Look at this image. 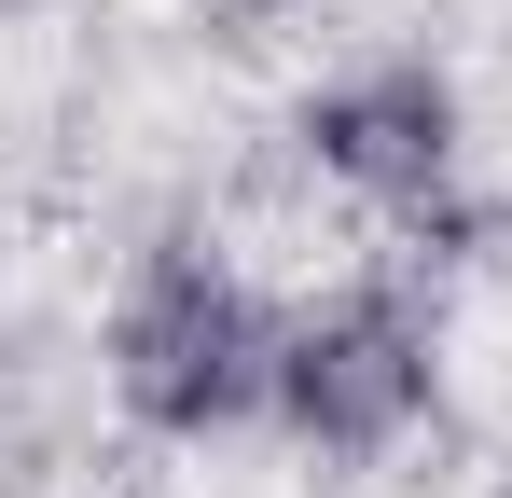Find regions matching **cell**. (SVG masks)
I'll return each instance as SVG.
<instances>
[{
  "mask_svg": "<svg viewBox=\"0 0 512 498\" xmlns=\"http://www.w3.org/2000/svg\"><path fill=\"white\" fill-rule=\"evenodd\" d=\"M111 388L153 429H236L250 402H277V332H263V305L236 277H208L194 249H167L125 291V319H111Z\"/></svg>",
  "mask_w": 512,
  "mask_h": 498,
  "instance_id": "1",
  "label": "cell"
},
{
  "mask_svg": "<svg viewBox=\"0 0 512 498\" xmlns=\"http://www.w3.org/2000/svg\"><path fill=\"white\" fill-rule=\"evenodd\" d=\"M429 402V346L416 319L388 305V291H360L333 319L277 332V415L305 429V443H333V457H374V443H402Z\"/></svg>",
  "mask_w": 512,
  "mask_h": 498,
  "instance_id": "2",
  "label": "cell"
},
{
  "mask_svg": "<svg viewBox=\"0 0 512 498\" xmlns=\"http://www.w3.org/2000/svg\"><path fill=\"white\" fill-rule=\"evenodd\" d=\"M305 139H319L333 180L388 194V208H429V194H443V153H457V97L429 70H374V83H333Z\"/></svg>",
  "mask_w": 512,
  "mask_h": 498,
  "instance_id": "3",
  "label": "cell"
}]
</instances>
